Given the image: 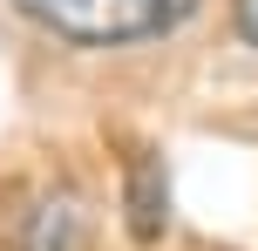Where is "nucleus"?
<instances>
[{
    "mask_svg": "<svg viewBox=\"0 0 258 251\" xmlns=\"http://www.w3.org/2000/svg\"><path fill=\"white\" fill-rule=\"evenodd\" d=\"M34 27L75 41V48H116V41H150L190 21L197 0H14Z\"/></svg>",
    "mask_w": 258,
    "mask_h": 251,
    "instance_id": "obj_1",
    "label": "nucleus"
},
{
    "mask_svg": "<svg viewBox=\"0 0 258 251\" xmlns=\"http://www.w3.org/2000/svg\"><path fill=\"white\" fill-rule=\"evenodd\" d=\"M7 251H89V204L75 184H34L14 211Z\"/></svg>",
    "mask_w": 258,
    "mask_h": 251,
    "instance_id": "obj_2",
    "label": "nucleus"
},
{
    "mask_svg": "<svg viewBox=\"0 0 258 251\" xmlns=\"http://www.w3.org/2000/svg\"><path fill=\"white\" fill-rule=\"evenodd\" d=\"M170 224V184H163V163L150 156V149H136L129 156V231H136V244H156Z\"/></svg>",
    "mask_w": 258,
    "mask_h": 251,
    "instance_id": "obj_3",
    "label": "nucleus"
},
{
    "mask_svg": "<svg viewBox=\"0 0 258 251\" xmlns=\"http://www.w3.org/2000/svg\"><path fill=\"white\" fill-rule=\"evenodd\" d=\"M238 34L258 48V0H238Z\"/></svg>",
    "mask_w": 258,
    "mask_h": 251,
    "instance_id": "obj_4",
    "label": "nucleus"
}]
</instances>
